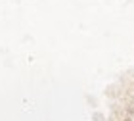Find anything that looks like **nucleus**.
<instances>
[{"mask_svg":"<svg viewBox=\"0 0 134 121\" xmlns=\"http://www.w3.org/2000/svg\"><path fill=\"white\" fill-rule=\"evenodd\" d=\"M125 121H130V119H125Z\"/></svg>","mask_w":134,"mask_h":121,"instance_id":"1","label":"nucleus"}]
</instances>
